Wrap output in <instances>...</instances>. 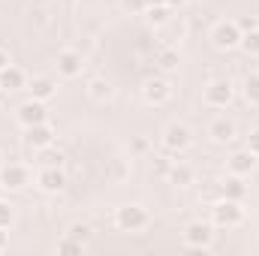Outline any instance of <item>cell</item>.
Instances as JSON below:
<instances>
[{"label": "cell", "mask_w": 259, "mask_h": 256, "mask_svg": "<svg viewBox=\"0 0 259 256\" xmlns=\"http://www.w3.org/2000/svg\"><path fill=\"white\" fill-rule=\"evenodd\" d=\"M244 220V208H241V202H235V199H220L214 208H211V223L217 226V229H235L238 223Z\"/></svg>", "instance_id": "6da1fadb"}, {"label": "cell", "mask_w": 259, "mask_h": 256, "mask_svg": "<svg viewBox=\"0 0 259 256\" xmlns=\"http://www.w3.org/2000/svg\"><path fill=\"white\" fill-rule=\"evenodd\" d=\"M148 220L151 217H148V211L142 205H124V208L115 211V223H118L121 232H142L148 226Z\"/></svg>", "instance_id": "7a4b0ae2"}, {"label": "cell", "mask_w": 259, "mask_h": 256, "mask_svg": "<svg viewBox=\"0 0 259 256\" xmlns=\"http://www.w3.org/2000/svg\"><path fill=\"white\" fill-rule=\"evenodd\" d=\"M190 142H193V133L187 124H169L166 133H163V148L166 151H172V154H181V151H187L190 148Z\"/></svg>", "instance_id": "3957f363"}, {"label": "cell", "mask_w": 259, "mask_h": 256, "mask_svg": "<svg viewBox=\"0 0 259 256\" xmlns=\"http://www.w3.org/2000/svg\"><path fill=\"white\" fill-rule=\"evenodd\" d=\"M232 97H235V88H232L229 78H214V81L205 88V103L214 106V109H226V106L232 103Z\"/></svg>", "instance_id": "277c9868"}, {"label": "cell", "mask_w": 259, "mask_h": 256, "mask_svg": "<svg viewBox=\"0 0 259 256\" xmlns=\"http://www.w3.org/2000/svg\"><path fill=\"white\" fill-rule=\"evenodd\" d=\"M214 241V223H205V220H193L184 226V244L187 247H208Z\"/></svg>", "instance_id": "5b68a950"}, {"label": "cell", "mask_w": 259, "mask_h": 256, "mask_svg": "<svg viewBox=\"0 0 259 256\" xmlns=\"http://www.w3.org/2000/svg\"><path fill=\"white\" fill-rule=\"evenodd\" d=\"M30 184V172L21 163H6L0 169V187L3 190H24Z\"/></svg>", "instance_id": "8992f818"}, {"label": "cell", "mask_w": 259, "mask_h": 256, "mask_svg": "<svg viewBox=\"0 0 259 256\" xmlns=\"http://www.w3.org/2000/svg\"><path fill=\"white\" fill-rule=\"evenodd\" d=\"M238 39H241V30H238L235 21H220V24H214V30H211V42H214L220 52L235 49Z\"/></svg>", "instance_id": "52a82bcc"}, {"label": "cell", "mask_w": 259, "mask_h": 256, "mask_svg": "<svg viewBox=\"0 0 259 256\" xmlns=\"http://www.w3.org/2000/svg\"><path fill=\"white\" fill-rule=\"evenodd\" d=\"M18 121H21V127H33V124H46L49 121V109H46V103L42 100H27V103H21L18 106Z\"/></svg>", "instance_id": "ba28073f"}, {"label": "cell", "mask_w": 259, "mask_h": 256, "mask_svg": "<svg viewBox=\"0 0 259 256\" xmlns=\"http://www.w3.org/2000/svg\"><path fill=\"white\" fill-rule=\"evenodd\" d=\"M142 97L151 103V106H163L169 97H172V84L166 78H148L145 88H142Z\"/></svg>", "instance_id": "9c48e42d"}, {"label": "cell", "mask_w": 259, "mask_h": 256, "mask_svg": "<svg viewBox=\"0 0 259 256\" xmlns=\"http://www.w3.org/2000/svg\"><path fill=\"white\" fill-rule=\"evenodd\" d=\"M52 139H55V130L49 127V121H46V124H33V127H24V142H27L30 148H36V151L49 148V145H52Z\"/></svg>", "instance_id": "30bf717a"}, {"label": "cell", "mask_w": 259, "mask_h": 256, "mask_svg": "<svg viewBox=\"0 0 259 256\" xmlns=\"http://www.w3.org/2000/svg\"><path fill=\"white\" fill-rule=\"evenodd\" d=\"M39 187L46 193H61L66 187V172L61 166H46L39 172Z\"/></svg>", "instance_id": "8fae6325"}, {"label": "cell", "mask_w": 259, "mask_h": 256, "mask_svg": "<svg viewBox=\"0 0 259 256\" xmlns=\"http://www.w3.org/2000/svg\"><path fill=\"white\" fill-rule=\"evenodd\" d=\"M256 160L259 157L253 151H247V148H244V151H235V154L229 157V172H232V175H250V172L256 169Z\"/></svg>", "instance_id": "7c38bea8"}, {"label": "cell", "mask_w": 259, "mask_h": 256, "mask_svg": "<svg viewBox=\"0 0 259 256\" xmlns=\"http://www.w3.org/2000/svg\"><path fill=\"white\" fill-rule=\"evenodd\" d=\"M81 55L78 52H72V49H66L58 55V72L64 75V78H75V75H81Z\"/></svg>", "instance_id": "4fadbf2b"}, {"label": "cell", "mask_w": 259, "mask_h": 256, "mask_svg": "<svg viewBox=\"0 0 259 256\" xmlns=\"http://www.w3.org/2000/svg\"><path fill=\"white\" fill-rule=\"evenodd\" d=\"M21 88H27V75L18 69V66H6L3 72H0V91H6V94H15V91H21Z\"/></svg>", "instance_id": "5bb4252c"}, {"label": "cell", "mask_w": 259, "mask_h": 256, "mask_svg": "<svg viewBox=\"0 0 259 256\" xmlns=\"http://www.w3.org/2000/svg\"><path fill=\"white\" fill-rule=\"evenodd\" d=\"M27 91H30L33 100H42V103H46V100H52V97L58 94V84H55L49 75H36L33 81H27Z\"/></svg>", "instance_id": "9a60e30c"}, {"label": "cell", "mask_w": 259, "mask_h": 256, "mask_svg": "<svg viewBox=\"0 0 259 256\" xmlns=\"http://www.w3.org/2000/svg\"><path fill=\"white\" fill-rule=\"evenodd\" d=\"M208 136H211V142L226 145V142H232V139H235V124H232V121H226V118H217V121H211Z\"/></svg>", "instance_id": "2e32d148"}, {"label": "cell", "mask_w": 259, "mask_h": 256, "mask_svg": "<svg viewBox=\"0 0 259 256\" xmlns=\"http://www.w3.org/2000/svg\"><path fill=\"white\" fill-rule=\"evenodd\" d=\"M220 193L226 196V199H235V202H241L244 196H247V184H244V175H232L229 172V178L220 184Z\"/></svg>", "instance_id": "e0dca14e"}, {"label": "cell", "mask_w": 259, "mask_h": 256, "mask_svg": "<svg viewBox=\"0 0 259 256\" xmlns=\"http://www.w3.org/2000/svg\"><path fill=\"white\" fill-rule=\"evenodd\" d=\"M88 94H91V100L106 103V100H112L115 88H112V81H106V78H94V81L88 84Z\"/></svg>", "instance_id": "ac0fdd59"}, {"label": "cell", "mask_w": 259, "mask_h": 256, "mask_svg": "<svg viewBox=\"0 0 259 256\" xmlns=\"http://www.w3.org/2000/svg\"><path fill=\"white\" fill-rule=\"evenodd\" d=\"M238 49H241L244 55H250V58H259V27H256V30H247V33H241V39H238Z\"/></svg>", "instance_id": "d6986e66"}, {"label": "cell", "mask_w": 259, "mask_h": 256, "mask_svg": "<svg viewBox=\"0 0 259 256\" xmlns=\"http://www.w3.org/2000/svg\"><path fill=\"white\" fill-rule=\"evenodd\" d=\"M181 64V55L175 52V49H163L160 55H157V66L163 69V72H172V69H178Z\"/></svg>", "instance_id": "ffe728a7"}, {"label": "cell", "mask_w": 259, "mask_h": 256, "mask_svg": "<svg viewBox=\"0 0 259 256\" xmlns=\"http://www.w3.org/2000/svg\"><path fill=\"white\" fill-rule=\"evenodd\" d=\"M169 12H172V9H169L166 3H160V6H148V9H145V18H148V24H157V27H160V24L169 21Z\"/></svg>", "instance_id": "44dd1931"}, {"label": "cell", "mask_w": 259, "mask_h": 256, "mask_svg": "<svg viewBox=\"0 0 259 256\" xmlns=\"http://www.w3.org/2000/svg\"><path fill=\"white\" fill-rule=\"evenodd\" d=\"M169 181H172L175 187H187V184L193 181V172H190L187 166H172V169H169Z\"/></svg>", "instance_id": "7402d4cb"}, {"label": "cell", "mask_w": 259, "mask_h": 256, "mask_svg": "<svg viewBox=\"0 0 259 256\" xmlns=\"http://www.w3.org/2000/svg\"><path fill=\"white\" fill-rule=\"evenodd\" d=\"M244 97H247V103L259 106V72H250L244 78Z\"/></svg>", "instance_id": "603a6c76"}, {"label": "cell", "mask_w": 259, "mask_h": 256, "mask_svg": "<svg viewBox=\"0 0 259 256\" xmlns=\"http://www.w3.org/2000/svg\"><path fill=\"white\" fill-rule=\"evenodd\" d=\"M66 235H69V238H75V241H81V244H88V238H91V229H88L84 223H72Z\"/></svg>", "instance_id": "cb8c5ba5"}, {"label": "cell", "mask_w": 259, "mask_h": 256, "mask_svg": "<svg viewBox=\"0 0 259 256\" xmlns=\"http://www.w3.org/2000/svg\"><path fill=\"white\" fill-rule=\"evenodd\" d=\"M81 247H84V244L75 241V238H69V235H66L64 241H58V250H61V253H81Z\"/></svg>", "instance_id": "d4e9b609"}, {"label": "cell", "mask_w": 259, "mask_h": 256, "mask_svg": "<svg viewBox=\"0 0 259 256\" xmlns=\"http://www.w3.org/2000/svg\"><path fill=\"white\" fill-rule=\"evenodd\" d=\"M42 163H46V166H61V163H64V154H61V151L42 148Z\"/></svg>", "instance_id": "484cf974"}, {"label": "cell", "mask_w": 259, "mask_h": 256, "mask_svg": "<svg viewBox=\"0 0 259 256\" xmlns=\"http://www.w3.org/2000/svg\"><path fill=\"white\" fill-rule=\"evenodd\" d=\"M9 223H12V205L0 199V226H3V229H9Z\"/></svg>", "instance_id": "4316f807"}, {"label": "cell", "mask_w": 259, "mask_h": 256, "mask_svg": "<svg viewBox=\"0 0 259 256\" xmlns=\"http://www.w3.org/2000/svg\"><path fill=\"white\" fill-rule=\"evenodd\" d=\"M121 6L127 9L130 15H139V12H145L148 6H145V0H121Z\"/></svg>", "instance_id": "83f0119b"}, {"label": "cell", "mask_w": 259, "mask_h": 256, "mask_svg": "<svg viewBox=\"0 0 259 256\" xmlns=\"http://www.w3.org/2000/svg\"><path fill=\"white\" fill-rule=\"evenodd\" d=\"M235 24H238V30H241V33H247V30H256V27H259V21L253 18V15H244V18H238Z\"/></svg>", "instance_id": "f1b7e54d"}, {"label": "cell", "mask_w": 259, "mask_h": 256, "mask_svg": "<svg viewBox=\"0 0 259 256\" xmlns=\"http://www.w3.org/2000/svg\"><path fill=\"white\" fill-rule=\"evenodd\" d=\"M247 151H253V154L259 157V127L253 130L250 136H247Z\"/></svg>", "instance_id": "f546056e"}, {"label": "cell", "mask_w": 259, "mask_h": 256, "mask_svg": "<svg viewBox=\"0 0 259 256\" xmlns=\"http://www.w3.org/2000/svg\"><path fill=\"white\" fill-rule=\"evenodd\" d=\"M133 151H136V154L148 151V142H145V139H136V142H133Z\"/></svg>", "instance_id": "4dcf8cb0"}, {"label": "cell", "mask_w": 259, "mask_h": 256, "mask_svg": "<svg viewBox=\"0 0 259 256\" xmlns=\"http://www.w3.org/2000/svg\"><path fill=\"white\" fill-rule=\"evenodd\" d=\"M6 66H9V55H6V52H3V49H0V72H3V69H6Z\"/></svg>", "instance_id": "1f68e13d"}, {"label": "cell", "mask_w": 259, "mask_h": 256, "mask_svg": "<svg viewBox=\"0 0 259 256\" xmlns=\"http://www.w3.org/2000/svg\"><path fill=\"white\" fill-rule=\"evenodd\" d=\"M112 172H115V178H124V172H127V169H124V163H115V169H112Z\"/></svg>", "instance_id": "d6a6232c"}, {"label": "cell", "mask_w": 259, "mask_h": 256, "mask_svg": "<svg viewBox=\"0 0 259 256\" xmlns=\"http://www.w3.org/2000/svg\"><path fill=\"white\" fill-rule=\"evenodd\" d=\"M184 3H187V0H166V6H169V9H181Z\"/></svg>", "instance_id": "836d02e7"}, {"label": "cell", "mask_w": 259, "mask_h": 256, "mask_svg": "<svg viewBox=\"0 0 259 256\" xmlns=\"http://www.w3.org/2000/svg\"><path fill=\"white\" fill-rule=\"evenodd\" d=\"M3 247H6V229L0 226V250H3Z\"/></svg>", "instance_id": "e575fe53"}, {"label": "cell", "mask_w": 259, "mask_h": 256, "mask_svg": "<svg viewBox=\"0 0 259 256\" xmlns=\"http://www.w3.org/2000/svg\"><path fill=\"white\" fill-rule=\"evenodd\" d=\"M160 3H166V0H145V6H160Z\"/></svg>", "instance_id": "d590c367"}, {"label": "cell", "mask_w": 259, "mask_h": 256, "mask_svg": "<svg viewBox=\"0 0 259 256\" xmlns=\"http://www.w3.org/2000/svg\"><path fill=\"white\" fill-rule=\"evenodd\" d=\"M256 169H259V160H256Z\"/></svg>", "instance_id": "8d00e7d4"}, {"label": "cell", "mask_w": 259, "mask_h": 256, "mask_svg": "<svg viewBox=\"0 0 259 256\" xmlns=\"http://www.w3.org/2000/svg\"><path fill=\"white\" fill-rule=\"evenodd\" d=\"M0 190H3V187H0Z\"/></svg>", "instance_id": "74e56055"}]
</instances>
